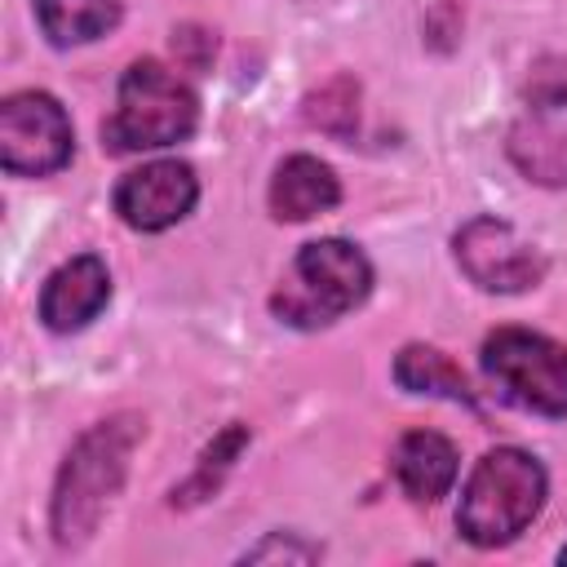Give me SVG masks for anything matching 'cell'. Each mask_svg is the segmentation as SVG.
Segmentation results:
<instances>
[{"mask_svg":"<svg viewBox=\"0 0 567 567\" xmlns=\"http://www.w3.org/2000/svg\"><path fill=\"white\" fill-rule=\"evenodd\" d=\"M142 416L120 412L106 416L97 425H89L75 447L66 452L62 470H58V487H53V540L62 549H75L93 536L102 509L111 505V496L120 492L124 474H128V456L142 439Z\"/></svg>","mask_w":567,"mask_h":567,"instance_id":"cell-1","label":"cell"},{"mask_svg":"<svg viewBox=\"0 0 567 567\" xmlns=\"http://www.w3.org/2000/svg\"><path fill=\"white\" fill-rule=\"evenodd\" d=\"M545 465L523 447H492L465 478L456 527L470 545H509L545 505Z\"/></svg>","mask_w":567,"mask_h":567,"instance_id":"cell-2","label":"cell"},{"mask_svg":"<svg viewBox=\"0 0 567 567\" xmlns=\"http://www.w3.org/2000/svg\"><path fill=\"white\" fill-rule=\"evenodd\" d=\"M195 124H199V102H195L190 84L177 80L155 58H142L120 80L115 111L102 124V146L111 155L159 151V146H173L182 137H190Z\"/></svg>","mask_w":567,"mask_h":567,"instance_id":"cell-3","label":"cell"},{"mask_svg":"<svg viewBox=\"0 0 567 567\" xmlns=\"http://www.w3.org/2000/svg\"><path fill=\"white\" fill-rule=\"evenodd\" d=\"M372 292L368 257L346 239H315L297 252L292 279L270 297V310L292 328H323Z\"/></svg>","mask_w":567,"mask_h":567,"instance_id":"cell-4","label":"cell"},{"mask_svg":"<svg viewBox=\"0 0 567 567\" xmlns=\"http://www.w3.org/2000/svg\"><path fill=\"white\" fill-rule=\"evenodd\" d=\"M483 372L505 403L567 416V346L527 328H496L483 341Z\"/></svg>","mask_w":567,"mask_h":567,"instance_id":"cell-5","label":"cell"},{"mask_svg":"<svg viewBox=\"0 0 567 567\" xmlns=\"http://www.w3.org/2000/svg\"><path fill=\"white\" fill-rule=\"evenodd\" d=\"M71 120L53 93L22 89L0 102V164L13 177H49L71 159Z\"/></svg>","mask_w":567,"mask_h":567,"instance_id":"cell-6","label":"cell"},{"mask_svg":"<svg viewBox=\"0 0 567 567\" xmlns=\"http://www.w3.org/2000/svg\"><path fill=\"white\" fill-rule=\"evenodd\" d=\"M461 270L487 292H527L545 279V257L501 217H474L452 239Z\"/></svg>","mask_w":567,"mask_h":567,"instance_id":"cell-7","label":"cell"},{"mask_svg":"<svg viewBox=\"0 0 567 567\" xmlns=\"http://www.w3.org/2000/svg\"><path fill=\"white\" fill-rule=\"evenodd\" d=\"M199 199V177L182 159H155L120 177L115 186V213L133 230H168L182 221Z\"/></svg>","mask_w":567,"mask_h":567,"instance_id":"cell-8","label":"cell"},{"mask_svg":"<svg viewBox=\"0 0 567 567\" xmlns=\"http://www.w3.org/2000/svg\"><path fill=\"white\" fill-rule=\"evenodd\" d=\"M111 301V275L106 261L93 252H80L71 261H62L44 288H40V319L49 332H80L84 323H93Z\"/></svg>","mask_w":567,"mask_h":567,"instance_id":"cell-9","label":"cell"},{"mask_svg":"<svg viewBox=\"0 0 567 567\" xmlns=\"http://www.w3.org/2000/svg\"><path fill=\"white\" fill-rule=\"evenodd\" d=\"M394 478L399 487L421 501V505H434L447 496V487L456 483V447L439 434V430H408L394 447Z\"/></svg>","mask_w":567,"mask_h":567,"instance_id":"cell-10","label":"cell"},{"mask_svg":"<svg viewBox=\"0 0 567 567\" xmlns=\"http://www.w3.org/2000/svg\"><path fill=\"white\" fill-rule=\"evenodd\" d=\"M341 199V182L337 173L315 159V155H292L275 168V182H270V213L279 221H306V217H319L328 213L332 204Z\"/></svg>","mask_w":567,"mask_h":567,"instance_id":"cell-11","label":"cell"},{"mask_svg":"<svg viewBox=\"0 0 567 567\" xmlns=\"http://www.w3.org/2000/svg\"><path fill=\"white\" fill-rule=\"evenodd\" d=\"M394 381L408 394H434V399H452L474 408V390L465 381V372L434 346H403L394 359Z\"/></svg>","mask_w":567,"mask_h":567,"instance_id":"cell-12","label":"cell"},{"mask_svg":"<svg viewBox=\"0 0 567 567\" xmlns=\"http://www.w3.org/2000/svg\"><path fill=\"white\" fill-rule=\"evenodd\" d=\"M35 18L58 49H71L115 31L120 0H35Z\"/></svg>","mask_w":567,"mask_h":567,"instance_id":"cell-13","label":"cell"},{"mask_svg":"<svg viewBox=\"0 0 567 567\" xmlns=\"http://www.w3.org/2000/svg\"><path fill=\"white\" fill-rule=\"evenodd\" d=\"M509 159L540 186H567V133L545 120H523L509 128Z\"/></svg>","mask_w":567,"mask_h":567,"instance_id":"cell-14","label":"cell"},{"mask_svg":"<svg viewBox=\"0 0 567 567\" xmlns=\"http://www.w3.org/2000/svg\"><path fill=\"white\" fill-rule=\"evenodd\" d=\"M306 120L332 137H350L359 124V84L350 75L328 80L319 93L306 97Z\"/></svg>","mask_w":567,"mask_h":567,"instance_id":"cell-15","label":"cell"},{"mask_svg":"<svg viewBox=\"0 0 567 567\" xmlns=\"http://www.w3.org/2000/svg\"><path fill=\"white\" fill-rule=\"evenodd\" d=\"M244 443H248V425H230V430H221V434L213 439V447L199 456V470L190 474V483H186L182 492H173V505H190V501L213 496L217 483H221V474L230 470V461L239 456Z\"/></svg>","mask_w":567,"mask_h":567,"instance_id":"cell-16","label":"cell"},{"mask_svg":"<svg viewBox=\"0 0 567 567\" xmlns=\"http://www.w3.org/2000/svg\"><path fill=\"white\" fill-rule=\"evenodd\" d=\"M527 102L540 111H558L567 106V58H540L523 84Z\"/></svg>","mask_w":567,"mask_h":567,"instance_id":"cell-17","label":"cell"},{"mask_svg":"<svg viewBox=\"0 0 567 567\" xmlns=\"http://www.w3.org/2000/svg\"><path fill=\"white\" fill-rule=\"evenodd\" d=\"M173 53H177V62H186L190 71H199L213 58V35L204 27H177L173 31Z\"/></svg>","mask_w":567,"mask_h":567,"instance_id":"cell-18","label":"cell"},{"mask_svg":"<svg viewBox=\"0 0 567 567\" xmlns=\"http://www.w3.org/2000/svg\"><path fill=\"white\" fill-rule=\"evenodd\" d=\"M323 549L319 545H306V540H292V536H270V540H261L257 549H248L244 558L248 563H266V558H292V563H315Z\"/></svg>","mask_w":567,"mask_h":567,"instance_id":"cell-19","label":"cell"},{"mask_svg":"<svg viewBox=\"0 0 567 567\" xmlns=\"http://www.w3.org/2000/svg\"><path fill=\"white\" fill-rule=\"evenodd\" d=\"M558 558H563V563H567V545H563V554H558Z\"/></svg>","mask_w":567,"mask_h":567,"instance_id":"cell-20","label":"cell"}]
</instances>
